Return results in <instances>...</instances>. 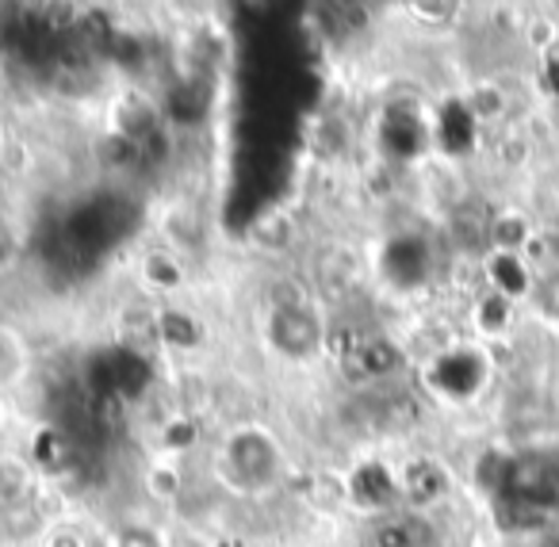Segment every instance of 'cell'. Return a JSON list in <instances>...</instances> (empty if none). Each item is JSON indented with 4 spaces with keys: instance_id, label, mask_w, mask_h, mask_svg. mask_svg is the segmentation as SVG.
Returning <instances> with one entry per match:
<instances>
[{
    "instance_id": "12",
    "label": "cell",
    "mask_w": 559,
    "mask_h": 547,
    "mask_svg": "<svg viewBox=\"0 0 559 547\" xmlns=\"http://www.w3.org/2000/svg\"><path fill=\"white\" fill-rule=\"evenodd\" d=\"M540 302H544V310H548L551 318H559V276H551L548 284L540 287Z\"/></svg>"
},
{
    "instance_id": "2",
    "label": "cell",
    "mask_w": 559,
    "mask_h": 547,
    "mask_svg": "<svg viewBox=\"0 0 559 547\" xmlns=\"http://www.w3.org/2000/svg\"><path fill=\"white\" fill-rule=\"evenodd\" d=\"M269 345L288 360H311L322 348V325L304 307H276L269 318Z\"/></svg>"
},
{
    "instance_id": "5",
    "label": "cell",
    "mask_w": 559,
    "mask_h": 547,
    "mask_svg": "<svg viewBox=\"0 0 559 547\" xmlns=\"http://www.w3.org/2000/svg\"><path fill=\"white\" fill-rule=\"evenodd\" d=\"M32 368V348L12 325H0V391L16 387Z\"/></svg>"
},
{
    "instance_id": "14",
    "label": "cell",
    "mask_w": 559,
    "mask_h": 547,
    "mask_svg": "<svg viewBox=\"0 0 559 547\" xmlns=\"http://www.w3.org/2000/svg\"><path fill=\"white\" fill-rule=\"evenodd\" d=\"M0 429H4V402H0Z\"/></svg>"
},
{
    "instance_id": "11",
    "label": "cell",
    "mask_w": 559,
    "mask_h": 547,
    "mask_svg": "<svg viewBox=\"0 0 559 547\" xmlns=\"http://www.w3.org/2000/svg\"><path fill=\"white\" fill-rule=\"evenodd\" d=\"M116 547H165V544H162V536L150 528H127V532H119Z\"/></svg>"
},
{
    "instance_id": "9",
    "label": "cell",
    "mask_w": 559,
    "mask_h": 547,
    "mask_svg": "<svg viewBox=\"0 0 559 547\" xmlns=\"http://www.w3.org/2000/svg\"><path fill=\"white\" fill-rule=\"evenodd\" d=\"M157 330H162V337L173 341V345H177V341H185V345H195V341H200V330H195V322L188 314H180V310H169V314H162V325H157Z\"/></svg>"
},
{
    "instance_id": "10",
    "label": "cell",
    "mask_w": 559,
    "mask_h": 547,
    "mask_svg": "<svg viewBox=\"0 0 559 547\" xmlns=\"http://www.w3.org/2000/svg\"><path fill=\"white\" fill-rule=\"evenodd\" d=\"M506 318H510V299H506V295H498V292L487 295V299H483V307H479L483 330H502Z\"/></svg>"
},
{
    "instance_id": "1",
    "label": "cell",
    "mask_w": 559,
    "mask_h": 547,
    "mask_svg": "<svg viewBox=\"0 0 559 547\" xmlns=\"http://www.w3.org/2000/svg\"><path fill=\"white\" fill-rule=\"evenodd\" d=\"M226 471L238 478L241 490H261V486L276 483L280 475V448L269 432L261 429H241L226 440Z\"/></svg>"
},
{
    "instance_id": "4",
    "label": "cell",
    "mask_w": 559,
    "mask_h": 547,
    "mask_svg": "<svg viewBox=\"0 0 559 547\" xmlns=\"http://www.w3.org/2000/svg\"><path fill=\"white\" fill-rule=\"evenodd\" d=\"M35 490V467L24 455H0V509L24 506Z\"/></svg>"
},
{
    "instance_id": "8",
    "label": "cell",
    "mask_w": 559,
    "mask_h": 547,
    "mask_svg": "<svg viewBox=\"0 0 559 547\" xmlns=\"http://www.w3.org/2000/svg\"><path fill=\"white\" fill-rule=\"evenodd\" d=\"M490 234H495V246H502V253H510V249H518L528 238V223L521 215H502L490 226Z\"/></svg>"
},
{
    "instance_id": "6",
    "label": "cell",
    "mask_w": 559,
    "mask_h": 547,
    "mask_svg": "<svg viewBox=\"0 0 559 547\" xmlns=\"http://www.w3.org/2000/svg\"><path fill=\"white\" fill-rule=\"evenodd\" d=\"M399 490H406V498H411L414 506H426V501H433L437 494L444 490V471H437L433 463L418 460L414 467H406V478L399 483Z\"/></svg>"
},
{
    "instance_id": "3",
    "label": "cell",
    "mask_w": 559,
    "mask_h": 547,
    "mask_svg": "<svg viewBox=\"0 0 559 547\" xmlns=\"http://www.w3.org/2000/svg\"><path fill=\"white\" fill-rule=\"evenodd\" d=\"M433 376H437V391L452 394V399H467V394L479 391L487 368H483L479 353H467V348H464V353L441 356V360H437V368H433Z\"/></svg>"
},
{
    "instance_id": "7",
    "label": "cell",
    "mask_w": 559,
    "mask_h": 547,
    "mask_svg": "<svg viewBox=\"0 0 559 547\" xmlns=\"http://www.w3.org/2000/svg\"><path fill=\"white\" fill-rule=\"evenodd\" d=\"M490 276H495V284H498V295H506V299H513V295H521L528 287L525 264H521L513 253L495 257V264H490Z\"/></svg>"
},
{
    "instance_id": "13",
    "label": "cell",
    "mask_w": 559,
    "mask_h": 547,
    "mask_svg": "<svg viewBox=\"0 0 559 547\" xmlns=\"http://www.w3.org/2000/svg\"><path fill=\"white\" fill-rule=\"evenodd\" d=\"M9 253H12V234H9V226L0 223V261H4Z\"/></svg>"
}]
</instances>
